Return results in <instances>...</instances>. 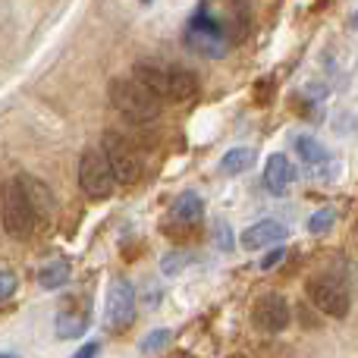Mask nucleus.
<instances>
[{
  "mask_svg": "<svg viewBox=\"0 0 358 358\" xmlns=\"http://www.w3.org/2000/svg\"><path fill=\"white\" fill-rule=\"evenodd\" d=\"M132 76H136L155 98L167 101V104L189 101V98H195V92H198L195 76L182 66H170V63H136Z\"/></svg>",
  "mask_w": 358,
  "mask_h": 358,
  "instance_id": "obj_1",
  "label": "nucleus"
},
{
  "mask_svg": "<svg viewBox=\"0 0 358 358\" xmlns=\"http://www.w3.org/2000/svg\"><path fill=\"white\" fill-rule=\"evenodd\" d=\"M110 104L132 123H155L164 110V101L155 98L136 76L110 82Z\"/></svg>",
  "mask_w": 358,
  "mask_h": 358,
  "instance_id": "obj_2",
  "label": "nucleus"
},
{
  "mask_svg": "<svg viewBox=\"0 0 358 358\" xmlns=\"http://www.w3.org/2000/svg\"><path fill=\"white\" fill-rule=\"evenodd\" d=\"M0 220H3V229L10 239H29L35 233V214H31L29 201H25V192L19 185V179H6L0 185Z\"/></svg>",
  "mask_w": 358,
  "mask_h": 358,
  "instance_id": "obj_3",
  "label": "nucleus"
},
{
  "mask_svg": "<svg viewBox=\"0 0 358 358\" xmlns=\"http://www.w3.org/2000/svg\"><path fill=\"white\" fill-rule=\"evenodd\" d=\"M98 148H101V155H104L113 179H117V185H136L138 179H142V157H138V151L132 148L120 132L107 129L104 136H101Z\"/></svg>",
  "mask_w": 358,
  "mask_h": 358,
  "instance_id": "obj_4",
  "label": "nucleus"
},
{
  "mask_svg": "<svg viewBox=\"0 0 358 358\" xmlns=\"http://www.w3.org/2000/svg\"><path fill=\"white\" fill-rule=\"evenodd\" d=\"M185 44L204 60H217V57H223L229 50V41L223 35L220 22L208 10H198V16H192L189 29H185Z\"/></svg>",
  "mask_w": 358,
  "mask_h": 358,
  "instance_id": "obj_5",
  "label": "nucleus"
},
{
  "mask_svg": "<svg viewBox=\"0 0 358 358\" xmlns=\"http://www.w3.org/2000/svg\"><path fill=\"white\" fill-rule=\"evenodd\" d=\"M79 185L92 201H104L117 192V179L107 167L101 148H85L79 157Z\"/></svg>",
  "mask_w": 358,
  "mask_h": 358,
  "instance_id": "obj_6",
  "label": "nucleus"
},
{
  "mask_svg": "<svg viewBox=\"0 0 358 358\" xmlns=\"http://www.w3.org/2000/svg\"><path fill=\"white\" fill-rule=\"evenodd\" d=\"M308 299L315 302L317 311H324L327 317H346L349 315V305H352V299H349V286L343 283L340 277H334V273H317V277L308 280Z\"/></svg>",
  "mask_w": 358,
  "mask_h": 358,
  "instance_id": "obj_7",
  "label": "nucleus"
},
{
  "mask_svg": "<svg viewBox=\"0 0 358 358\" xmlns=\"http://www.w3.org/2000/svg\"><path fill=\"white\" fill-rule=\"evenodd\" d=\"M107 327L123 334L132 321H136V286L129 280H113L110 292H107Z\"/></svg>",
  "mask_w": 358,
  "mask_h": 358,
  "instance_id": "obj_8",
  "label": "nucleus"
},
{
  "mask_svg": "<svg viewBox=\"0 0 358 358\" xmlns=\"http://www.w3.org/2000/svg\"><path fill=\"white\" fill-rule=\"evenodd\" d=\"M252 321L261 334H280V330L289 327V305L283 296L267 292L252 305Z\"/></svg>",
  "mask_w": 358,
  "mask_h": 358,
  "instance_id": "obj_9",
  "label": "nucleus"
},
{
  "mask_svg": "<svg viewBox=\"0 0 358 358\" xmlns=\"http://www.w3.org/2000/svg\"><path fill=\"white\" fill-rule=\"evenodd\" d=\"M16 179L25 192V201H29L31 214H35V223H48L54 217V195H50V189L31 173H16Z\"/></svg>",
  "mask_w": 358,
  "mask_h": 358,
  "instance_id": "obj_10",
  "label": "nucleus"
},
{
  "mask_svg": "<svg viewBox=\"0 0 358 358\" xmlns=\"http://www.w3.org/2000/svg\"><path fill=\"white\" fill-rule=\"evenodd\" d=\"M286 239V227L277 220H261L255 223V227H248L245 233H242V248H248V252H258V248H267V245H277V242Z\"/></svg>",
  "mask_w": 358,
  "mask_h": 358,
  "instance_id": "obj_11",
  "label": "nucleus"
},
{
  "mask_svg": "<svg viewBox=\"0 0 358 358\" xmlns=\"http://www.w3.org/2000/svg\"><path fill=\"white\" fill-rule=\"evenodd\" d=\"M204 217V201L198 192H182V195L173 201V214L170 220L179 223V227H198Z\"/></svg>",
  "mask_w": 358,
  "mask_h": 358,
  "instance_id": "obj_12",
  "label": "nucleus"
},
{
  "mask_svg": "<svg viewBox=\"0 0 358 358\" xmlns=\"http://www.w3.org/2000/svg\"><path fill=\"white\" fill-rule=\"evenodd\" d=\"M292 182V167L286 161V155H271L264 164V185L271 195H283Z\"/></svg>",
  "mask_w": 358,
  "mask_h": 358,
  "instance_id": "obj_13",
  "label": "nucleus"
},
{
  "mask_svg": "<svg viewBox=\"0 0 358 358\" xmlns=\"http://www.w3.org/2000/svg\"><path fill=\"white\" fill-rule=\"evenodd\" d=\"M85 330H88L85 311H63V315L57 317V336H63V340H76V336H82Z\"/></svg>",
  "mask_w": 358,
  "mask_h": 358,
  "instance_id": "obj_14",
  "label": "nucleus"
},
{
  "mask_svg": "<svg viewBox=\"0 0 358 358\" xmlns=\"http://www.w3.org/2000/svg\"><path fill=\"white\" fill-rule=\"evenodd\" d=\"M248 167H255V151L252 148H233V151H227L223 161H220V170L227 176H239V173H245Z\"/></svg>",
  "mask_w": 358,
  "mask_h": 358,
  "instance_id": "obj_15",
  "label": "nucleus"
},
{
  "mask_svg": "<svg viewBox=\"0 0 358 358\" xmlns=\"http://www.w3.org/2000/svg\"><path fill=\"white\" fill-rule=\"evenodd\" d=\"M69 280V261H50V264L41 267V273H38V283L44 286V289H60V286H66Z\"/></svg>",
  "mask_w": 358,
  "mask_h": 358,
  "instance_id": "obj_16",
  "label": "nucleus"
},
{
  "mask_svg": "<svg viewBox=\"0 0 358 358\" xmlns=\"http://www.w3.org/2000/svg\"><path fill=\"white\" fill-rule=\"evenodd\" d=\"M296 155L302 157L305 164H311V167H317V164L327 161V148H324L317 138H311V136H299L296 138Z\"/></svg>",
  "mask_w": 358,
  "mask_h": 358,
  "instance_id": "obj_17",
  "label": "nucleus"
},
{
  "mask_svg": "<svg viewBox=\"0 0 358 358\" xmlns=\"http://www.w3.org/2000/svg\"><path fill=\"white\" fill-rule=\"evenodd\" d=\"M334 220H336V210H334V208H321V210H315V214H311V220H308V233H311V236H324V233H330Z\"/></svg>",
  "mask_w": 358,
  "mask_h": 358,
  "instance_id": "obj_18",
  "label": "nucleus"
},
{
  "mask_svg": "<svg viewBox=\"0 0 358 358\" xmlns=\"http://www.w3.org/2000/svg\"><path fill=\"white\" fill-rule=\"evenodd\" d=\"M167 343H170V330H151V334L142 340L138 352H142V355H155V352H161V349H167Z\"/></svg>",
  "mask_w": 358,
  "mask_h": 358,
  "instance_id": "obj_19",
  "label": "nucleus"
},
{
  "mask_svg": "<svg viewBox=\"0 0 358 358\" xmlns=\"http://www.w3.org/2000/svg\"><path fill=\"white\" fill-rule=\"evenodd\" d=\"M16 289H19V277L13 271H6V267H0V305L10 302L16 296Z\"/></svg>",
  "mask_w": 358,
  "mask_h": 358,
  "instance_id": "obj_20",
  "label": "nucleus"
},
{
  "mask_svg": "<svg viewBox=\"0 0 358 358\" xmlns=\"http://www.w3.org/2000/svg\"><path fill=\"white\" fill-rule=\"evenodd\" d=\"M283 258H286V252L277 245V248H273V252H267L264 258H261V271H271V267H277Z\"/></svg>",
  "mask_w": 358,
  "mask_h": 358,
  "instance_id": "obj_21",
  "label": "nucleus"
},
{
  "mask_svg": "<svg viewBox=\"0 0 358 358\" xmlns=\"http://www.w3.org/2000/svg\"><path fill=\"white\" fill-rule=\"evenodd\" d=\"M182 261H189V258H185V255H167V258H164V273H179Z\"/></svg>",
  "mask_w": 358,
  "mask_h": 358,
  "instance_id": "obj_22",
  "label": "nucleus"
},
{
  "mask_svg": "<svg viewBox=\"0 0 358 358\" xmlns=\"http://www.w3.org/2000/svg\"><path fill=\"white\" fill-rule=\"evenodd\" d=\"M220 248H223V252H233V236H229L227 223H220Z\"/></svg>",
  "mask_w": 358,
  "mask_h": 358,
  "instance_id": "obj_23",
  "label": "nucleus"
},
{
  "mask_svg": "<svg viewBox=\"0 0 358 358\" xmlns=\"http://www.w3.org/2000/svg\"><path fill=\"white\" fill-rule=\"evenodd\" d=\"M98 349H101L98 343H88V346H82V349H79V352H76L73 358H94V355H98Z\"/></svg>",
  "mask_w": 358,
  "mask_h": 358,
  "instance_id": "obj_24",
  "label": "nucleus"
},
{
  "mask_svg": "<svg viewBox=\"0 0 358 358\" xmlns=\"http://www.w3.org/2000/svg\"><path fill=\"white\" fill-rule=\"evenodd\" d=\"M0 358H19V355H10V352H3V355H0Z\"/></svg>",
  "mask_w": 358,
  "mask_h": 358,
  "instance_id": "obj_25",
  "label": "nucleus"
},
{
  "mask_svg": "<svg viewBox=\"0 0 358 358\" xmlns=\"http://www.w3.org/2000/svg\"><path fill=\"white\" fill-rule=\"evenodd\" d=\"M355 29H358V16H355Z\"/></svg>",
  "mask_w": 358,
  "mask_h": 358,
  "instance_id": "obj_26",
  "label": "nucleus"
}]
</instances>
